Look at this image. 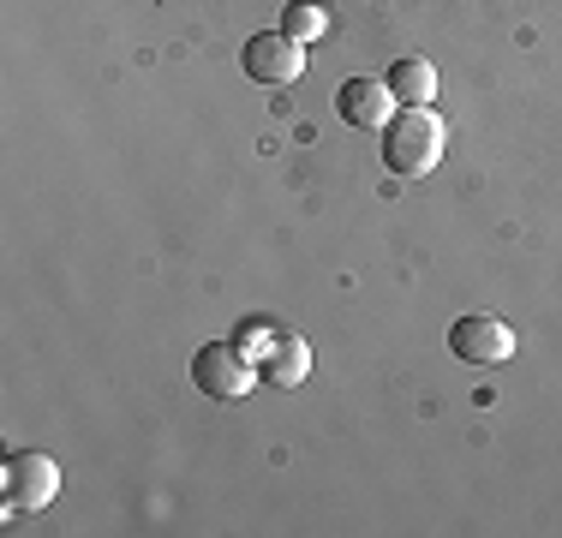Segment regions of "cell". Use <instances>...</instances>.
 <instances>
[{"mask_svg": "<svg viewBox=\"0 0 562 538\" xmlns=\"http://www.w3.org/2000/svg\"><path fill=\"white\" fill-rule=\"evenodd\" d=\"M383 138V161H390V173L401 180H419V173H431L437 161H443V120H437V108H395L390 126L378 132Z\"/></svg>", "mask_w": 562, "mask_h": 538, "instance_id": "6da1fadb", "label": "cell"}, {"mask_svg": "<svg viewBox=\"0 0 562 538\" xmlns=\"http://www.w3.org/2000/svg\"><path fill=\"white\" fill-rule=\"evenodd\" d=\"M60 491V467L48 461V455L36 449H19L7 455V467H0V496H7V515H36V508H48Z\"/></svg>", "mask_w": 562, "mask_h": 538, "instance_id": "7a4b0ae2", "label": "cell"}, {"mask_svg": "<svg viewBox=\"0 0 562 538\" xmlns=\"http://www.w3.org/2000/svg\"><path fill=\"white\" fill-rule=\"evenodd\" d=\"M239 66H246L251 85L288 90V85H300V72H305V43H293L288 31H258L239 48Z\"/></svg>", "mask_w": 562, "mask_h": 538, "instance_id": "3957f363", "label": "cell"}, {"mask_svg": "<svg viewBox=\"0 0 562 538\" xmlns=\"http://www.w3.org/2000/svg\"><path fill=\"white\" fill-rule=\"evenodd\" d=\"M192 383L204 389L210 401H239L251 383H258V371H251L246 347H234V341H204V347L192 354Z\"/></svg>", "mask_w": 562, "mask_h": 538, "instance_id": "277c9868", "label": "cell"}, {"mask_svg": "<svg viewBox=\"0 0 562 538\" xmlns=\"http://www.w3.org/2000/svg\"><path fill=\"white\" fill-rule=\"evenodd\" d=\"M449 347L467 366H503V359H515V329L491 312H467V317H454Z\"/></svg>", "mask_w": 562, "mask_h": 538, "instance_id": "5b68a950", "label": "cell"}, {"mask_svg": "<svg viewBox=\"0 0 562 538\" xmlns=\"http://www.w3.org/2000/svg\"><path fill=\"white\" fill-rule=\"evenodd\" d=\"M395 108H401V102L390 97V85H383V78H347V85L336 90V114H341L353 132H383Z\"/></svg>", "mask_w": 562, "mask_h": 538, "instance_id": "8992f818", "label": "cell"}, {"mask_svg": "<svg viewBox=\"0 0 562 538\" xmlns=\"http://www.w3.org/2000/svg\"><path fill=\"white\" fill-rule=\"evenodd\" d=\"M258 377L276 389H300L305 377H312V347H305V335H276V347L258 359Z\"/></svg>", "mask_w": 562, "mask_h": 538, "instance_id": "52a82bcc", "label": "cell"}, {"mask_svg": "<svg viewBox=\"0 0 562 538\" xmlns=\"http://www.w3.org/2000/svg\"><path fill=\"white\" fill-rule=\"evenodd\" d=\"M390 97L401 102V108H431V97H437V66L431 60H419V54H407V60H395L390 66Z\"/></svg>", "mask_w": 562, "mask_h": 538, "instance_id": "ba28073f", "label": "cell"}, {"mask_svg": "<svg viewBox=\"0 0 562 538\" xmlns=\"http://www.w3.org/2000/svg\"><path fill=\"white\" fill-rule=\"evenodd\" d=\"M281 31H288L293 43H317V36L329 31L324 0H288V12H281Z\"/></svg>", "mask_w": 562, "mask_h": 538, "instance_id": "9c48e42d", "label": "cell"}]
</instances>
